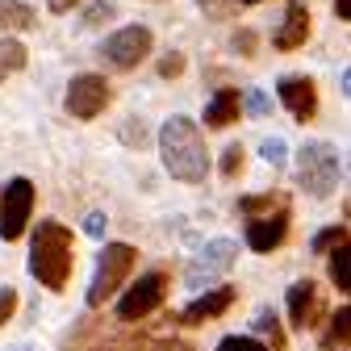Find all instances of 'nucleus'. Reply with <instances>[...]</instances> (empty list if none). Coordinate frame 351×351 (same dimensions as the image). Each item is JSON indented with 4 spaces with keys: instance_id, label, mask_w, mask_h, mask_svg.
Returning a JSON list of instances; mask_svg holds the SVG:
<instances>
[{
    "instance_id": "f257e3e1",
    "label": "nucleus",
    "mask_w": 351,
    "mask_h": 351,
    "mask_svg": "<svg viewBox=\"0 0 351 351\" xmlns=\"http://www.w3.org/2000/svg\"><path fill=\"white\" fill-rule=\"evenodd\" d=\"M159 155H163V167L184 184H201L205 171H209V151H205V138H201V125L193 117H180V113L163 121Z\"/></svg>"
},
{
    "instance_id": "f03ea898",
    "label": "nucleus",
    "mask_w": 351,
    "mask_h": 351,
    "mask_svg": "<svg viewBox=\"0 0 351 351\" xmlns=\"http://www.w3.org/2000/svg\"><path fill=\"white\" fill-rule=\"evenodd\" d=\"M71 268H75L71 230L59 226V222H38L34 243H29V272L38 276V285H47L51 293H59V289H67Z\"/></svg>"
},
{
    "instance_id": "7ed1b4c3",
    "label": "nucleus",
    "mask_w": 351,
    "mask_h": 351,
    "mask_svg": "<svg viewBox=\"0 0 351 351\" xmlns=\"http://www.w3.org/2000/svg\"><path fill=\"white\" fill-rule=\"evenodd\" d=\"M339 171H343V159L322 138H310L297 151V180L310 197H330L335 184H339Z\"/></svg>"
},
{
    "instance_id": "20e7f679",
    "label": "nucleus",
    "mask_w": 351,
    "mask_h": 351,
    "mask_svg": "<svg viewBox=\"0 0 351 351\" xmlns=\"http://www.w3.org/2000/svg\"><path fill=\"white\" fill-rule=\"evenodd\" d=\"M134 259H138V251L130 243H105V251L97 259V276H93V285H88V305H93V310L105 305L121 289V280L134 272Z\"/></svg>"
},
{
    "instance_id": "39448f33",
    "label": "nucleus",
    "mask_w": 351,
    "mask_h": 351,
    "mask_svg": "<svg viewBox=\"0 0 351 351\" xmlns=\"http://www.w3.org/2000/svg\"><path fill=\"white\" fill-rule=\"evenodd\" d=\"M29 209H34V184L25 180V176L0 184V239L5 243L21 239L25 226H29Z\"/></svg>"
},
{
    "instance_id": "423d86ee",
    "label": "nucleus",
    "mask_w": 351,
    "mask_h": 351,
    "mask_svg": "<svg viewBox=\"0 0 351 351\" xmlns=\"http://www.w3.org/2000/svg\"><path fill=\"white\" fill-rule=\"evenodd\" d=\"M234 259H239V243H234V239H213V243H205V247H201V255L189 263L184 280H189L193 289H209L222 272H230V268H234Z\"/></svg>"
},
{
    "instance_id": "0eeeda50",
    "label": "nucleus",
    "mask_w": 351,
    "mask_h": 351,
    "mask_svg": "<svg viewBox=\"0 0 351 351\" xmlns=\"http://www.w3.org/2000/svg\"><path fill=\"white\" fill-rule=\"evenodd\" d=\"M163 293H167V276H163V272L138 276L134 285L121 293V301H117V318H121V322H138V318H147L151 310H159V305H163Z\"/></svg>"
},
{
    "instance_id": "6e6552de",
    "label": "nucleus",
    "mask_w": 351,
    "mask_h": 351,
    "mask_svg": "<svg viewBox=\"0 0 351 351\" xmlns=\"http://www.w3.org/2000/svg\"><path fill=\"white\" fill-rule=\"evenodd\" d=\"M147 55H151V29L147 25H125V29L105 38V59L117 71H130L134 63H143Z\"/></svg>"
},
{
    "instance_id": "1a4fd4ad",
    "label": "nucleus",
    "mask_w": 351,
    "mask_h": 351,
    "mask_svg": "<svg viewBox=\"0 0 351 351\" xmlns=\"http://www.w3.org/2000/svg\"><path fill=\"white\" fill-rule=\"evenodd\" d=\"M109 97H113V93H109L105 75H75V80L67 84V113L80 117V121H93L97 113H105Z\"/></svg>"
},
{
    "instance_id": "9d476101",
    "label": "nucleus",
    "mask_w": 351,
    "mask_h": 351,
    "mask_svg": "<svg viewBox=\"0 0 351 351\" xmlns=\"http://www.w3.org/2000/svg\"><path fill=\"white\" fill-rule=\"evenodd\" d=\"M276 93H280L285 109H289L297 121H310V117L318 113V88H314L310 75H285V80L276 84Z\"/></svg>"
},
{
    "instance_id": "9b49d317",
    "label": "nucleus",
    "mask_w": 351,
    "mask_h": 351,
    "mask_svg": "<svg viewBox=\"0 0 351 351\" xmlns=\"http://www.w3.org/2000/svg\"><path fill=\"white\" fill-rule=\"evenodd\" d=\"M289 318H293L297 330L318 326V318H322V297H318V285L314 280H297L289 289Z\"/></svg>"
},
{
    "instance_id": "f8f14e48",
    "label": "nucleus",
    "mask_w": 351,
    "mask_h": 351,
    "mask_svg": "<svg viewBox=\"0 0 351 351\" xmlns=\"http://www.w3.org/2000/svg\"><path fill=\"white\" fill-rule=\"evenodd\" d=\"M285 234H289V213H285V209H276V213H268V217H251V226H247V247L259 251V255H268V251H276V247L285 243Z\"/></svg>"
},
{
    "instance_id": "ddd939ff",
    "label": "nucleus",
    "mask_w": 351,
    "mask_h": 351,
    "mask_svg": "<svg viewBox=\"0 0 351 351\" xmlns=\"http://www.w3.org/2000/svg\"><path fill=\"white\" fill-rule=\"evenodd\" d=\"M234 305V289L230 285H217V289H209V293H201L193 305H184V314H180V322H189V326H197V322H209V318H222L226 310Z\"/></svg>"
},
{
    "instance_id": "4468645a",
    "label": "nucleus",
    "mask_w": 351,
    "mask_h": 351,
    "mask_svg": "<svg viewBox=\"0 0 351 351\" xmlns=\"http://www.w3.org/2000/svg\"><path fill=\"white\" fill-rule=\"evenodd\" d=\"M305 38H310V9L293 0V5L285 9V21H280V29H276V38H272V42H276L280 51H297Z\"/></svg>"
},
{
    "instance_id": "2eb2a0df",
    "label": "nucleus",
    "mask_w": 351,
    "mask_h": 351,
    "mask_svg": "<svg viewBox=\"0 0 351 351\" xmlns=\"http://www.w3.org/2000/svg\"><path fill=\"white\" fill-rule=\"evenodd\" d=\"M239 109H243L239 88H222V93H213V101L205 105V125L209 130H226V125L239 121Z\"/></svg>"
},
{
    "instance_id": "dca6fc26",
    "label": "nucleus",
    "mask_w": 351,
    "mask_h": 351,
    "mask_svg": "<svg viewBox=\"0 0 351 351\" xmlns=\"http://www.w3.org/2000/svg\"><path fill=\"white\" fill-rule=\"evenodd\" d=\"M34 25V9L21 5V0H0V34L9 29H29Z\"/></svg>"
},
{
    "instance_id": "f3484780",
    "label": "nucleus",
    "mask_w": 351,
    "mask_h": 351,
    "mask_svg": "<svg viewBox=\"0 0 351 351\" xmlns=\"http://www.w3.org/2000/svg\"><path fill=\"white\" fill-rule=\"evenodd\" d=\"M330 280L343 293H351V243H343V247L330 251Z\"/></svg>"
},
{
    "instance_id": "a211bd4d",
    "label": "nucleus",
    "mask_w": 351,
    "mask_h": 351,
    "mask_svg": "<svg viewBox=\"0 0 351 351\" xmlns=\"http://www.w3.org/2000/svg\"><path fill=\"white\" fill-rule=\"evenodd\" d=\"M25 67V47L17 38H0V80Z\"/></svg>"
},
{
    "instance_id": "6ab92c4d",
    "label": "nucleus",
    "mask_w": 351,
    "mask_h": 351,
    "mask_svg": "<svg viewBox=\"0 0 351 351\" xmlns=\"http://www.w3.org/2000/svg\"><path fill=\"white\" fill-rule=\"evenodd\" d=\"M343 343H351V305H343L326 330V347H343Z\"/></svg>"
},
{
    "instance_id": "aec40b11",
    "label": "nucleus",
    "mask_w": 351,
    "mask_h": 351,
    "mask_svg": "<svg viewBox=\"0 0 351 351\" xmlns=\"http://www.w3.org/2000/svg\"><path fill=\"white\" fill-rule=\"evenodd\" d=\"M251 326H255V330H259V335H268V339H272V347H276V351H280V347H285V330H280V322H276V314H272V310H259V314H255V322H251Z\"/></svg>"
},
{
    "instance_id": "412c9836",
    "label": "nucleus",
    "mask_w": 351,
    "mask_h": 351,
    "mask_svg": "<svg viewBox=\"0 0 351 351\" xmlns=\"http://www.w3.org/2000/svg\"><path fill=\"white\" fill-rule=\"evenodd\" d=\"M243 109L251 117H268L272 113V97L263 93V88H247V93H243Z\"/></svg>"
},
{
    "instance_id": "4be33fe9",
    "label": "nucleus",
    "mask_w": 351,
    "mask_h": 351,
    "mask_svg": "<svg viewBox=\"0 0 351 351\" xmlns=\"http://www.w3.org/2000/svg\"><path fill=\"white\" fill-rule=\"evenodd\" d=\"M259 155L268 159L272 167H280V163L289 159V143H285L280 134H272V138H263V143H259Z\"/></svg>"
},
{
    "instance_id": "5701e85b",
    "label": "nucleus",
    "mask_w": 351,
    "mask_h": 351,
    "mask_svg": "<svg viewBox=\"0 0 351 351\" xmlns=\"http://www.w3.org/2000/svg\"><path fill=\"white\" fill-rule=\"evenodd\" d=\"M217 351H268L259 339H247V335H226L222 343H217Z\"/></svg>"
},
{
    "instance_id": "b1692460",
    "label": "nucleus",
    "mask_w": 351,
    "mask_h": 351,
    "mask_svg": "<svg viewBox=\"0 0 351 351\" xmlns=\"http://www.w3.org/2000/svg\"><path fill=\"white\" fill-rule=\"evenodd\" d=\"M239 171H243V147H239V143H230V147H226V155H222V176H226V180H234Z\"/></svg>"
},
{
    "instance_id": "393cba45",
    "label": "nucleus",
    "mask_w": 351,
    "mask_h": 351,
    "mask_svg": "<svg viewBox=\"0 0 351 351\" xmlns=\"http://www.w3.org/2000/svg\"><path fill=\"white\" fill-rule=\"evenodd\" d=\"M339 243H343V226H326L322 234H314L310 247H314V251H330V247H339Z\"/></svg>"
},
{
    "instance_id": "a878e982",
    "label": "nucleus",
    "mask_w": 351,
    "mask_h": 351,
    "mask_svg": "<svg viewBox=\"0 0 351 351\" xmlns=\"http://www.w3.org/2000/svg\"><path fill=\"white\" fill-rule=\"evenodd\" d=\"M180 71H184V55H180V51H167L163 63H159V75L171 80V75H180Z\"/></svg>"
},
{
    "instance_id": "bb28decb",
    "label": "nucleus",
    "mask_w": 351,
    "mask_h": 351,
    "mask_svg": "<svg viewBox=\"0 0 351 351\" xmlns=\"http://www.w3.org/2000/svg\"><path fill=\"white\" fill-rule=\"evenodd\" d=\"M105 226H109L105 213H88V217H84V234H88V239H105Z\"/></svg>"
},
{
    "instance_id": "cd10ccee",
    "label": "nucleus",
    "mask_w": 351,
    "mask_h": 351,
    "mask_svg": "<svg viewBox=\"0 0 351 351\" xmlns=\"http://www.w3.org/2000/svg\"><path fill=\"white\" fill-rule=\"evenodd\" d=\"M272 205H276V197H272V193H263V197H243V201H239V209H243V213H259V209H272Z\"/></svg>"
},
{
    "instance_id": "c85d7f7f",
    "label": "nucleus",
    "mask_w": 351,
    "mask_h": 351,
    "mask_svg": "<svg viewBox=\"0 0 351 351\" xmlns=\"http://www.w3.org/2000/svg\"><path fill=\"white\" fill-rule=\"evenodd\" d=\"M13 310H17V293L5 285V289H0V326H5V322L13 318Z\"/></svg>"
},
{
    "instance_id": "c756f323",
    "label": "nucleus",
    "mask_w": 351,
    "mask_h": 351,
    "mask_svg": "<svg viewBox=\"0 0 351 351\" xmlns=\"http://www.w3.org/2000/svg\"><path fill=\"white\" fill-rule=\"evenodd\" d=\"M121 138H125L130 147H134V143L143 147V143H147V130H143V121H134V117H130V121H125V130H121Z\"/></svg>"
},
{
    "instance_id": "7c9ffc66",
    "label": "nucleus",
    "mask_w": 351,
    "mask_h": 351,
    "mask_svg": "<svg viewBox=\"0 0 351 351\" xmlns=\"http://www.w3.org/2000/svg\"><path fill=\"white\" fill-rule=\"evenodd\" d=\"M113 13H117V5H109V0H105V5H93V9H88L84 21H88V25H97V21H105V17H113Z\"/></svg>"
},
{
    "instance_id": "2f4dec72",
    "label": "nucleus",
    "mask_w": 351,
    "mask_h": 351,
    "mask_svg": "<svg viewBox=\"0 0 351 351\" xmlns=\"http://www.w3.org/2000/svg\"><path fill=\"white\" fill-rule=\"evenodd\" d=\"M71 5H80V0H51V13H67Z\"/></svg>"
},
{
    "instance_id": "473e14b6",
    "label": "nucleus",
    "mask_w": 351,
    "mask_h": 351,
    "mask_svg": "<svg viewBox=\"0 0 351 351\" xmlns=\"http://www.w3.org/2000/svg\"><path fill=\"white\" fill-rule=\"evenodd\" d=\"M335 13H339V17H347V21H351V0H335Z\"/></svg>"
},
{
    "instance_id": "72a5a7b5",
    "label": "nucleus",
    "mask_w": 351,
    "mask_h": 351,
    "mask_svg": "<svg viewBox=\"0 0 351 351\" xmlns=\"http://www.w3.org/2000/svg\"><path fill=\"white\" fill-rule=\"evenodd\" d=\"M343 97H351V67L343 71Z\"/></svg>"
},
{
    "instance_id": "f704fd0d",
    "label": "nucleus",
    "mask_w": 351,
    "mask_h": 351,
    "mask_svg": "<svg viewBox=\"0 0 351 351\" xmlns=\"http://www.w3.org/2000/svg\"><path fill=\"white\" fill-rule=\"evenodd\" d=\"M5 351H34L29 343H13V347H5Z\"/></svg>"
},
{
    "instance_id": "c9c22d12",
    "label": "nucleus",
    "mask_w": 351,
    "mask_h": 351,
    "mask_svg": "<svg viewBox=\"0 0 351 351\" xmlns=\"http://www.w3.org/2000/svg\"><path fill=\"white\" fill-rule=\"evenodd\" d=\"M343 171H347V180H351V151H347V159H343Z\"/></svg>"
},
{
    "instance_id": "e433bc0d",
    "label": "nucleus",
    "mask_w": 351,
    "mask_h": 351,
    "mask_svg": "<svg viewBox=\"0 0 351 351\" xmlns=\"http://www.w3.org/2000/svg\"><path fill=\"white\" fill-rule=\"evenodd\" d=\"M239 5H255V0H239Z\"/></svg>"
}]
</instances>
